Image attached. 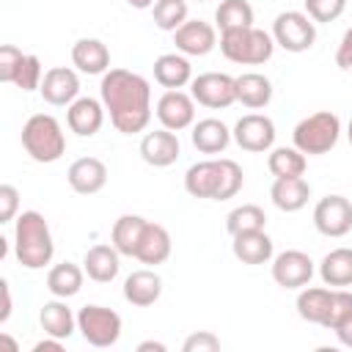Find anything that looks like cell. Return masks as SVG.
Segmentation results:
<instances>
[{
  "label": "cell",
  "mask_w": 352,
  "mask_h": 352,
  "mask_svg": "<svg viewBox=\"0 0 352 352\" xmlns=\"http://www.w3.org/2000/svg\"><path fill=\"white\" fill-rule=\"evenodd\" d=\"M154 80L173 91V88H184L192 82V63L187 55L182 52H162L157 60H154Z\"/></svg>",
  "instance_id": "cell-27"
},
{
  "label": "cell",
  "mask_w": 352,
  "mask_h": 352,
  "mask_svg": "<svg viewBox=\"0 0 352 352\" xmlns=\"http://www.w3.org/2000/svg\"><path fill=\"white\" fill-rule=\"evenodd\" d=\"M72 63L82 74H104L110 69V50L99 38H77L72 44Z\"/></svg>",
  "instance_id": "cell-26"
},
{
  "label": "cell",
  "mask_w": 352,
  "mask_h": 352,
  "mask_svg": "<svg viewBox=\"0 0 352 352\" xmlns=\"http://www.w3.org/2000/svg\"><path fill=\"white\" fill-rule=\"evenodd\" d=\"M170 248H173V242H170L168 228L148 220L143 226V234L138 239V248H135V256L132 258H138L140 264L157 267V264H165L170 258Z\"/></svg>",
  "instance_id": "cell-22"
},
{
  "label": "cell",
  "mask_w": 352,
  "mask_h": 352,
  "mask_svg": "<svg viewBox=\"0 0 352 352\" xmlns=\"http://www.w3.org/2000/svg\"><path fill=\"white\" fill-rule=\"evenodd\" d=\"M19 212V190L14 184H0V223L16 220Z\"/></svg>",
  "instance_id": "cell-40"
},
{
  "label": "cell",
  "mask_w": 352,
  "mask_h": 352,
  "mask_svg": "<svg viewBox=\"0 0 352 352\" xmlns=\"http://www.w3.org/2000/svg\"><path fill=\"white\" fill-rule=\"evenodd\" d=\"M132 8H138V11H146V8H154V3L157 0H126Z\"/></svg>",
  "instance_id": "cell-46"
},
{
  "label": "cell",
  "mask_w": 352,
  "mask_h": 352,
  "mask_svg": "<svg viewBox=\"0 0 352 352\" xmlns=\"http://www.w3.org/2000/svg\"><path fill=\"white\" fill-rule=\"evenodd\" d=\"M250 25H253V6L248 0H220V6L214 8V28L220 33Z\"/></svg>",
  "instance_id": "cell-35"
},
{
  "label": "cell",
  "mask_w": 352,
  "mask_h": 352,
  "mask_svg": "<svg viewBox=\"0 0 352 352\" xmlns=\"http://www.w3.org/2000/svg\"><path fill=\"white\" fill-rule=\"evenodd\" d=\"M267 168L275 179H289V176H302L308 168V160L300 148L294 146H272L267 154Z\"/></svg>",
  "instance_id": "cell-33"
},
{
  "label": "cell",
  "mask_w": 352,
  "mask_h": 352,
  "mask_svg": "<svg viewBox=\"0 0 352 352\" xmlns=\"http://www.w3.org/2000/svg\"><path fill=\"white\" fill-rule=\"evenodd\" d=\"M121 316L113 311V308H104V305H82L77 311V330L80 336L96 346V349H107L113 344H118L121 338Z\"/></svg>",
  "instance_id": "cell-8"
},
{
  "label": "cell",
  "mask_w": 352,
  "mask_h": 352,
  "mask_svg": "<svg viewBox=\"0 0 352 352\" xmlns=\"http://www.w3.org/2000/svg\"><path fill=\"white\" fill-rule=\"evenodd\" d=\"M333 333H336V338H338L341 346H349V349H352V314H349Z\"/></svg>",
  "instance_id": "cell-42"
},
{
  "label": "cell",
  "mask_w": 352,
  "mask_h": 352,
  "mask_svg": "<svg viewBox=\"0 0 352 352\" xmlns=\"http://www.w3.org/2000/svg\"><path fill=\"white\" fill-rule=\"evenodd\" d=\"M236 102L250 107V110H261L272 102V82L267 74L261 72H245L236 77Z\"/></svg>",
  "instance_id": "cell-31"
},
{
  "label": "cell",
  "mask_w": 352,
  "mask_h": 352,
  "mask_svg": "<svg viewBox=\"0 0 352 352\" xmlns=\"http://www.w3.org/2000/svg\"><path fill=\"white\" fill-rule=\"evenodd\" d=\"M82 270L94 283H110L121 272V253L110 245H94L82 256Z\"/></svg>",
  "instance_id": "cell-24"
},
{
  "label": "cell",
  "mask_w": 352,
  "mask_h": 352,
  "mask_svg": "<svg viewBox=\"0 0 352 352\" xmlns=\"http://www.w3.org/2000/svg\"><path fill=\"white\" fill-rule=\"evenodd\" d=\"M190 94L201 107L226 110L236 102V77L226 72H201L198 77H192Z\"/></svg>",
  "instance_id": "cell-11"
},
{
  "label": "cell",
  "mask_w": 352,
  "mask_h": 352,
  "mask_svg": "<svg viewBox=\"0 0 352 352\" xmlns=\"http://www.w3.org/2000/svg\"><path fill=\"white\" fill-rule=\"evenodd\" d=\"M220 52L226 60L239 63V66H261L272 58L275 52V38L272 33L250 25L239 30H226L220 33Z\"/></svg>",
  "instance_id": "cell-6"
},
{
  "label": "cell",
  "mask_w": 352,
  "mask_h": 352,
  "mask_svg": "<svg viewBox=\"0 0 352 352\" xmlns=\"http://www.w3.org/2000/svg\"><path fill=\"white\" fill-rule=\"evenodd\" d=\"M165 349H168V346H165L162 341H154V338L138 344V352H165Z\"/></svg>",
  "instance_id": "cell-45"
},
{
  "label": "cell",
  "mask_w": 352,
  "mask_h": 352,
  "mask_svg": "<svg viewBox=\"0 0 352 352\" xmlns=\"http://www.w3.org/2000/svg\"><path fill=\"white\" fill-rule=\"evenodd\" d=\"M176 52L187 58H204L217 47V28L204 19H187L179 30H173Z\"/></svg>",
  "instance_id": "cell-16"
},
{
  "label": "cell",
  "mask_w": 352,
  "mask_h": 352,
  "mask_svg": "<svg viewBox=\"0 0 352 352\" xmlns=\"http://www.w3.org/2000/svg\"><path fill=\"white\" fill-rule=\"evenodd\" d=\"M267 226V214L258 204H242V206H234L228 214H226V231L234 236V234H245V231H258Z\"/></svg>",
  "instance_id": "cell-36"
},
{
  "label": "cell",
  "mask_w": 352,
  "mask_h": 352,
  "mask_svg": "<svg viewBox=\"0 0 352 352\" xmlns=\"http://www.w3.org/2000/svg\"><path fill=\"white\" fill-rule=\"evenodd\" d=\"M190 140L201 154H223L234 140V135L220 118H201L192 124Z\"/></svg>",
  "instance_id": "cell-28"
},
{
  "label": "cell",
  "mask_w": 352,
  "mask_h": 352,
  "mask_svg": "<svg viewBox=\"0 0 352 352\" xmlns=\"http://www.w3.org/2000/svg\"><path fill=\"white\" fill-rule=\"evenodd\" d=\"M162 297V278L154 270H135L124 278V300L135 308H148Z\"/></svg>",
  "instance_id": "cell-23"
},
{
  "label": "cell",
  "mask_w": 352,
  "mask_h": 352,
  "mask_svg": "<svg viewBox=\"0 0 352 352\" xmlns=\"http://www.w3.org/2000/svg\"><path fill=\"white\" fill-rule=\"evenodd\" d=\"M104 104L94 96H77L66 107V126L80 138H94L104 124Z\"/></svg>",
  "instance_id": "cell-19"
},
{
  "label": "cell",
  "mask_w": 352,
  "mask_h": 352,
  "mask_svg": "<svg viewBox=\"0 0 352 352\" xmlns=\"http://www.w3.org/2000/svg\"><path fill=\"white\" fill-rule=\"evenodd\" d=\"M146 223H148V220L140 217V214H121V217L113 223V231H110V242H113V248H116L121 256H129V258H132Z\"/></svg>",
  "instance_id": "cell-34"
},
{
  "label": "cell",
  "mask_w": 352,
  "mask_h": 352,
  "mask_svg": "<svg viewBox=\"0 0 352 352\" xmlns=\"http://www.w3.org/2000/svg\"><path fill=\"white\" fill-rule=\"evenodd\" d=\"M294 305L300 319L324 330H336L352 314V292L333 286H302Z\"/></svg>",
  "instance_id": "cell-4"
},
{
  "label": "cell",
  "mask_w": 352,
  "mask_h": 352,
  "mask_svg": "<svg viewBox=\"0 0 352 352\" xmlns=\"http://www.w3.org/2000/svg\"><path fill=\"white\" fill-rule=\"evenodd\" d=\"M319 278L324 286L346 289L352 286V248H333L319 261Z\"/></svg>",
  "instance_id": "cell-30"
},
{
  "label": "cell",
  "mask_w": 352,
  "mask_h": 352,
  "mask_svg": "<svg viewBox=\"0 0 352 352\" xmlns=\"http://www.w3.org/2000/svg\"><path fill=\"white\" fill-rule=\"evenodd\" d=\"M314 228L322 236L341 239L352 231V201L344 195H324L314 206Z\"/></svg>",
  "instance_id": "cell-12"
},
{
  "label": "cell",
  "mask_w": 352,
  "mask_h": 352,
  "mask_svg": "<svg viewBox=\"0 0 352 352\" xmlns=\"http://www.w3.org/2000/svg\"><path fill=\"white\" fill-rule=\"evenodd\" d=\"M60 349H63V341L55 336H47V338L33 344V352H60Z\"/></svg>",
  "instance_id": "cell-44"
},
{
  "label": "cell",
  "mask_w": 352,
  "mask_h": 352,
  "mask_svg": "<svg viewBox=\"0 0 352 352\" xmlns=\"http://www.w3.org/2000/svg\"><path fill=\"white\" fill-rule=\"evenodd\" d=\"M182 154V143H179V135L160 126L154 132H146L140 138V160L151 168H168L179 160Z\"/></svg>",
  "instance_id": "cell-18"
},
{
  "label": "cell",
  "mask_w": 352,
  "mask_h": 352,
  "mask_svg": "<svg viewBox=\"0 0 352 352\" xmlns=\"http://www.w3.org/2000/svg\"><path fill=\"white\" fill-rule=\"evenodd\" d=\"M338 138H341V118L330 110L311 113V116L300 118L297 126L292 129V146L308 157L327 154L330 148H336Z\"/></svg>",
  "instance_id": "cell-7"
},
{
  "label": "cell",
  "mask_w": 352,
  "mask_h": 352,
  "mask_svg": "<svg viewBox=\"0 0 352 352\" xmlns=\"http://www.w3.org/2000/svg\"><path fill=\"white\" fill-rule=\"evenodd\" d=\"M0 344H6V346H8V349H11V352H19V346H16V341H14V338H8V336H6V333H3V336H0Z\"/></svg>",
  "instance_id": "cell-47"
},
{
  "label": "cell",
  "mask_w": 352,
  "mask_h": 352,
  "mask_svg": "<svg viewBox=\"0 0 352 352\" xmlns=\"http://www.w3.org/2000/svg\"><path fill=\"white\" fill-rule=\"evenodd\" d=\"M231 253L236 261L248 264V267H258V264H267L272 261L275 256V245H272V236L258 228V231H245V234H234L231 236Z\"/></svg>",
  "instance_id": "cell-21"
},
{
  "label": "cell",
  "mask_w": 352,
  "mask_h": 352,
  "mask_svg": "<svg viewBox=\"0 0 352 352\" xmlns=\"http://www.w3.org/2000/svg\"><path fill=\"white\" fill-rule=\"evenodd\" d=\"M270 272H272V280L280 286V289H302L311 283L316 267H314V258L305 253V250H280L272 256V264H270Z\"/></svg>",
  "instance_id": "cell-13"
},
{
  "label": "cell",
  "mask_w": 352,
  "mask_h": 352,
  "mask_svg": "<svg viewBox=\"0 0 352 352\" xmlns=\"http://www.w3.org/2000/svg\"><path fill=\"white\" fill-rule=\"evenodd\" d=\"M302 6L314 22H336L344 14L346 0H302Z\"/></svg>",
  "instance_id": "cell-38"
},
{
  "label": "cell",
  "mask_w": 352,
  "mask_h": 352,
  "mask_svg": "<svg viewBox=\"0 0 352 352\" xmlns=\"http://www.w3.org/2000/svg\"><path fill=\"white\" fill-rule=\"evenodd\" d=\"M198 3H206V0H198Z\"/></svg>",
  "instance_id": "cell-49"
},
{
  "label": "cell",
  "mask_w": 352,
  "mask_h": 352,
  "mask_svg": "<svg viewBox=\"0 0 352 352\" xmlns=\"http://www.w3.org/2000/svg\"><path fill=\"white\" fill-rule=\"evenodd\" d=\"M346 140H349V146H352V118H349V124H346Z\"/></svg>",
  "instance_id": "cell-48"
},
{
  "label": "cell",
  "mask_w": 352,
  "mask_h": 352,
  "mask_svg": "<svg viewBox=\"0 0 352 352\" xmlns=\"http://www.w3.org/2000/svg\"><path fill=\"white\" fill-rule=\"evenodd\" d=\"M231 135H234V143L242 151L264 154V151H270L275 146V135L278 132H275V121L270 116H264V113H248V116H242L234 124Z\"/></svg>",
  "instance_id": "cell-14"
},
{
  "label": "cell",
  "mask_w": 352,
  "mask_h": 352,
  "mask_svg": "<svg viewBox=\"0 0 352 352\" xmlns=\"http://www.w3.org/2000/svg\"><path fill=\"white\" fill-rule=\"evenodd\" d=\"M184 352H217L220 349V338L209 330H198V333H190L182 344Z\"/></svg>",
  "instance_id": "cell-39"
},
{
  "label": "cell",
  "mask_w": 352,
  "mask_h": 352,
  "mask_svg": "<svg viewBox=\"0 0 352 352\" xmlns=\"http://www.w3.org/2000/svg\"><path fill=\"white\" fill-rule=\"evenodd\" d=\"M99 99L121 135H138L151 121V85L138 72L107 69L99 82Z\"/></svg>",
  "instance_id": "cell-1"
},
{
  "label": "cell",
  "mask_w": 352,
  "mask_h": 352,
  "mask_svg": "<svg viewBox=\"0 0 352 352\" xmlns=\"http://www.w3.org/2000/svg\"><path fill=\"white\" fill-rule=\"evenodd\" d=\"M44 80L41 60L30 52H22L14 44L0 47V82H11L22 91H38Z\"/></svg>",
  "instance_id": "cell-10"
},
{
  "label": "cell",
  "mask_w": 352,
  "mask_h": 352,
  "mask_svg": "<svg viewBox=\"0 0 352 352\" xmlns=\"http://www.w3.org/2000/svg\"><path fill=\"white\" fill-rule=\"evenodd\" d=\"M270 198L280 212H300L311 198V184L302 176L275 179L270 187Z\"/></svg>",
  "instance_id": "cell-29"
},
{
  "label": "cell",
  "mask_w": 352,
  "mask_h": 352,
  "mask_svg": "<svg viewBox=\"0 0 352 352\" xmlns=\"http://www.w3.org/2000/svg\"><path fill=\"white\" fill-rule=\"evenodd\" d=\"M14 256L25 270H44L55 256V239L41 212L28 209L14 220Z\"/></svg>",
  "instance_id": "cell-3"
},
{
  "label": "cell",
  "mask_w": 352,
  "mask_h": 352,
  "mask_svg": "<svg viewBox=\"0 0 352 352\" xmlns=\"http://www.w3.org/2000/svg\"><path fill=\"white\" fill-rule=\"evenodd\" d=\"M272 38L286 52H308L316 41V22L305 11H280L272 19Z\"/></svg>",
  "instance_id": "cell-9"
},
{
  "label": "cell",
  "mask_w": 352,
  "mask_h": 352,
  "mask_svg": "<svg viewBox=\"0 0 352 352\" xmlns=\"http://www.w3.org/2000/svg\"><path fill=\"white\" fill-rule=\"evenodd\" d=\"M151 14H154V25L160 30L173 33L187 22V0H157Z\"/></svg>",
  "instance_id": "cell-37"
},
{
  "label": "cell",
  "mask_w": 352,
  "mask_h": 352,
  "mask_svg": "<svg viewBox=\"0 0 352 352\" xmlns=\"http://www.w3.org/2000/svg\"><path fill=\"white\" fill-rule=\"evenodd\" d=\"M154 113H157V121L165 129L182 132V129L195 124V99H192V94H184L182 88H173V91H165L157 99Z\"/></svg>",
  "instance_id": "cell-15"
},
{
  "label": "cell",
  "mask_w": 352,
  "mask_h": 352,
  "mask_svg": "<svg viewBox=\"0 0 352 352\" xmlns=\"http://www.w3.org/2000/svg\"><path fill=\"white\" fill-rule=\"evenodd\" d=\"M242 184H245V173H242L239 162H234L228 157L201 160L184 170V190L190 198L228 201L242 190Z\"/></svg>",
  "instance_id": "cell-2"
},
{
  "label": "cell",
  "mask_w": 352,
  "mask_h": 352,
  "mask_svg": "<svg viewBox=\"0 0 352 352\" xmlns=\"http://www.w3.org/2000/svg\"><path fill=\"white\" fill-rule=\"evenodd\" d=\"M0 292H3V308H0V324H6V322H8V316H11V286H8V280H6V278L0 280Z\"/></svg>",
  "instance_id": "cell-43"
},
{
  "label": "cell",
  "mask_w": 352,
  "mask_h": 352,
  "mask_svg": "<svg viewBox=\"0 0 352 352\" xmlns=\"http://www.w3.org/2000/svg\"><path fill=\"white\" fill-rule=\"evenodd\" d=\"M82 280H85V270H82L80 264H74V261H60V264L50 267V272H47V292H50L52 297L69 300V297L80 294Z\"/></svg>",
  "instance_id": "cell-32"
},
{
  "label": "cell",
  "mask_w": 352,
  "mask_h": 352,
  "mask_svg": "<svg viewBox=\"0 0 352 352\" xmlns=\"http://www.w3.org/2000/svg\"><path fill=\"white\" fill-rule=\"evenodd\" d=\"M38 324L44 330V336H55L60 341H66L74 330H77V314L66 305L63 297H55V300H47L38 311Z\"/></svg>",
  "instance_id": "cell-25"
},
{
  "label": "cell",
  "mask_w": 352,
  "mask_h": 352,
  "mask_svg": "<svg viewBox=\"0 0 352 352\" xmlns=\"http://www.w3.org/2000/svg\"><path fill=\"white\" fill-rule=\"evenodd\" d=\"M22 148L33 162L52 165L66 154V135L55 116L50 113H33L22 124Z\"/></svg>",
  "instance_id": "cell-5"
},
{
  "label": "cell",
  "mask_w": 352,
  "mask_h": 352,
  "mask_svg": "<svg viewBox=\"0 0 352 352\" xmlns=\"http://www.w3.org/2000/svg\"><path fill=\"white\" fill-rule=\"evenodd\" d=\"M66 182L77 195H94L107 184V165L99 157H80L69 165Z\"/></svg>",
  "instance_id": "cell-20"
},
{
  "label": "cell",
  "mask_w": 352,
  "mask_h": 352,
  "mask_svg": "<svg viewBox=\"0 0 352 352\" xmlns=\"http://www.w3.org/2000/svg\"><path fill=\"white\" fill-rule=\"evenodd\" d=\"M38 94L52 107H69L80 96V77L69 66H52V69L44 72Z\"/></svg>",
  "instance_id": "cell-17"
},
{
  "label": "cell",
  "mask_w": 352,
  "mask_h": 352,
  "mask_svg": "<svg viewBox=\"0 0 352 352\" xmlns=\"http://www.w3.org/2000/svg\"><path fill=\"white\" fill-rule=\"evenodd\" d=\"M336 66L344 69V72H352V28L344 30L341 41H338V50H336Z\"/></svg>",
  "instance_id": "cell-41"
}]
</instances>
